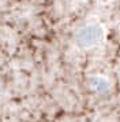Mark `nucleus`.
<instances>
[{"mask_svg":"<svg viewBox=\"0 0 120 122\" xmlns=\"http://www.w3.org/2000/svg\"><path fill=\"white\" fill-rule=\"evenodd\" d=\"M105 29L100 23H87L78 29L74 34V43L79 50H92L104 40Z\"/></svg>","mask_w":120,"mask_h":122,"instance_id":"1","label":"nucleus"}]
</instances>
